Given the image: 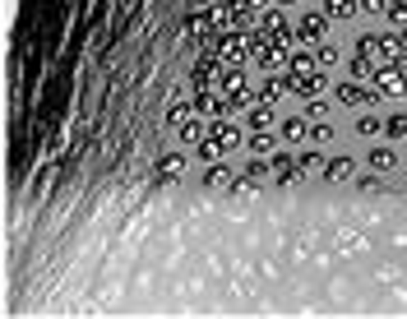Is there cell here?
Listing matches in <instances>:
<instances>
[{
  "instance_id": "obj_5",
  "label": "cell",
  "mask_w": 407,
  "mask_h": 319,
  "mask_svg": "<svg viewBox=\"0 0 407 319\" xmlns=\"http://www.w3.org/2000/svg\"><path fill=\"white\" fill-rule=\"evenodd\" d=\"M338 102H343V106H375V102H379V88H366V84H357V79H352V84H343V88H338Z\"/></svg>"
},
{
  "instance_id": "obj_15",
  "label": "cell",
  "mask_w": 407,
  "mask_h": 319,
  "mask_svg": "<svg viewBox=\"0 0 407 319\" xmlns=\"http://www.w3.org/2000/svg\"><path fill=\"white\" fill-rule=\"evenodd\" d=\"M282 93H287V79H278V75H273V79H264V88H259V102H264V106H273V102L282 97Z\"/></svg>"
},
{
  "instance_id": "obj_22",
  "label": "cell",
  "mask_w": 407,
  "mask_h": 319,
  "mask_svg": "<svg viewBox=\"0 0 407 319\" xmlns=\"http://www.w3.org/2000/svg\"><path fill=\"white\" fill-rule=\"evenodd\" d=\"M384 14H389L398 28H407V5H403V0H384Z\"/></svg>"
},
{
  "instance_id": "obj_26",
  "label": "cell",
  "mask_w": 407,
  "mask_h": 319,
  "mask_svg": "<svg viewBox=\"0 0 407 319\" xmlns=\"http://www.w3.org/2000/svg\"><path fill=\"white\" fill-rule=\"evenodd\" d=\"M357 51L366 56V61H375V56H379V37H375V32H366V37L357 42Z\"/></svg>"
},
{
  "instance_id": "obj_7",
  "label": "cell",
  "mask_w": 407,
  "mask_h": 319,
  "mask_svg": "<svg viewBox=\"0 0 407 319\" xmlns=\"http://www.w3.org/2000/svg\"><path fill=\"white\" fill-rule=\"evenodd\" d=\"M250 61H259L264 70H273V65H278V46H273V37L255 32V37H250Z\"/></svg>"
},
{
  "instance_id": "obj_28",
  "label": "cell",
  "mask_w": 407,
  "mask_h": 319,
  "mask_svg": "<svg viewBox=\"0 0 407 319\" xmlns=\"http://www.w3.org/2000/svg\"><path fill=\"white\" fill-rule=\"evenodd\" d=\"M324 116H329V102H319V97H315L310 111H306V121H324Z\"/></svg>"
},
{
  "instance_id": "obj_27",
  "label": "cell",
  "mask_w": 407,
  "mask_h": 319,
  "mask_svg": "<svg viewBox=\"0 0 407 319\" xmlns=\"http://www.w3.org/2000/svg\"><path fill=\"white\" fill-rule=\"evenodd\" d=\"M204 185H208V190H218V185H227V167H208Z\"/></svg>"
},
{
  "instance_id": "obj_8",
  "label": "cell",
  "mask_w": 407,
  "mask_h": 319,
  "mask_svg": "<svg viewBox=\"0 0 407 319\" xmlns=\"http://www.w3.org/2000/svg\"><path fill=\"white\" fill-rule=\"evenodd\" d=\"M287 75H292V79H319L324 70H319V61H315V56L297 51V56H287Z\"/></svg>"
},
{
  "instance_id": "obj_12",
  "label": "cell",
  "mask_w": 407,
  "mask_h": 319,
  "mask_svg": "<svg viewBox=\"0 0 407 319\" xmlns=\"http://www.w3.org/2000/svg\"><path fill=\"white\" fill-rule=\"evenodd\" d=\"M319 88H324V75H319V79H292V75H287V93H297V97H310V102H315Z\"/></svg>"
},
{
  "instance_id": "obj_10",
  "label": "cell",
  "mask_w": 407,
  "mask_h": 319,
  "mask_svg": "<svg viewBox=\"0 0 407 319\" xmlns=\"http://www.w3.org/2000/svg\"><path fill=\"white\" fill-rule=\"evenodd\" d=\"M176 176H186V157L181 153H162L157 157V181H176Z\"/></svg>"
},
{
  "instance_id": "obj_16",
  "label": "cell",
  "mask_w": 407,
  "mask_h": 319,
  "mask_svg": "<svg viewBox=\"0 0 407 319\" xmlns=\"http://www.w3.org/2000/svg\"><path fill=\"white\" fill-rule=\"evenodd\" d=\"M347 176H352V157H333L324 167V181H347Z\"/></svg>"
},
{
  "instance_id": "obj_29",
  "label": "cell",
  "mask_w": 407,
  "mask_h": 319,
  "mask_svg": "<svg viewBox=\"0 0 407 319\" xmlns=\"http://www.w3.org/2000/svg\"><path fill=\"white\" fill-rule=\"evenodd\" d=\"M255 185H259V181H255V176H250V171H246V176H241V181H232V190H236V195H250V190H255Z\"/></svg>"
},
{
  "instance_id": "obj_25",
  "label": "cell",
  "mask_w": 407,
  "mask_h": 319,
  "mask_svg": "<svg viewBox=\"0 0 407 319\" xmlns=\"http://www.w3.org/2000/svg\"><path fill=\"white\" fill-rule=\"evenodd\" d=\"M375 70H379V65L366 61V56H357V61H352V75H357V84H361V79H375Z\"/></svg>"
},
{
  "instance_id": "obj_18",
  "label": "cell",
  "mask_w": 407,
  "mask_h": 319,
  "mask_svg": "<svg viewBox=\"0 0 407 319\" xmlns=\"http://www.w3.org/2000/svg\"><path fill=\"white\" fill-rule=\"evenodd\" d=\"M324 14H333V19H352V14H361V5L357 0H329V10Z\"/></svg>"
},
{
  "instance_id": "obj_23",
  "label": "cell",
  "mask_w": 407,
  "mask_h": 319,
  "mask_svg": "<svg viewBox=\"0 0 407 319\" xmlns=\"http://www.w3.org/2000/svg\"><path fill=\"white\" fill-rule=\"evenodd\" d=\"M250 125H255V130H268V125H273V106L259 102V106L250 111Z\"/></svg>"
},
{
  "instance_id": "obj_9",
  "label": "cell",
  "mask_w": 407,
  "mask_h": 319,
  "mask_svg": "<svg viewBox=\"0 0 407 319\" xmlns=\"http://www.w3.org/2000/svg\"><path fill=\"white\" fill-rule=\"evenodd\" d=\"M379 56H384V65H398V70H403V65H407V46H403V37H398V32L379 37Z\"/></svg>"
},
{
  "instance_id": "obj_20",
  "label": "cell",
  "mask_w": 407,
  "mask_h": 319,
  "mask_svg": "<svg viewBox=\"0 0 407 319\" xmlns=\"http://www.w3.org/2000/svg\"><path fill=\"white\" fill-rule=\"evenodd\" d=\"M384 135H389V139H407V111H398V116L384 121Z\"/></svg>"
},
{
  "instance_id": "obj_30",
  "label": "cell",
  "mask_w": 407,
  "mask_h": 319,
  "mask_svg": "<svg viewBox=\"0 0 407 319\" xmlns=\"http://www.w3.org/2000/svg\"><path fill=\"white\" fill-rule=\"evenodd\" d=\"M310 139H315V144H329V139H333V125H315Z\"/></svg>"
},
{
  "instance_id": "obj_1",
  "label": "cell",
  "mask_w": 407,
  "mask_h": 319,
  "mask_svg": "<svg viewBox=\"0 0 407 319\" xmlns=\"http://www.w3.org/2000/svg\"><path fill=\"white\" fill-rule=\"evenodd\" d=\"M213 56H218L227 70H241V61H250V37H246V32H222L218 46H213Z\"/></svg>"
},
{
  "instance_id": "obj_6",
  "label": "cell",
  "mask_w": 407,
  "mask_h": 319,
  "mask_svg": "<svg viewBox=\"0 0 407 319\" xmlns=\"http://www.w3.org/2000/svg\"><path fill=\"white\" fill-rule=\"evenodd\" d=\"M195 111H199V116H213V121H227L232 102H227L222 93H199V97H195Z\"/></svg>"
},
{
  "instance_id": "obj_17",
  "label": "cell",
  "mask_w": 407,
  "mask_h": 319,
  "mask_svg": "<svg viewBox=\"0 0 407 319\" xmlns=\"http://www.w3.org/2000/svg\"><path fill=\"white\" fill-rule=\"evenodd\" d=\"M176 135H181V144H204V125L190 116L186 125H176Z\"/></svg>"
},
{
  "instance_id": "obj_2",
  "label": "cell",
  "mask_w": 407,
  "mask_h": 319,
  "mask_svg": "<svg viewBox=\"0 0 407 319\" xmlns=\"http://www.w3.org/2000/svg\"><path fill=\"white\" fill-rule=\"evenodd\" d=\"M222 75H227V65H222L218 56H204V61L195 65V75H190V84H195L199 93H218Z\"/></svg>"
},
{
  "instance_id": "obj_21",
  "label": "cell",
  "mask_w": 407,
  "mask_h": 319,
  "mask_svg": "<svg viewBox=\"0 0 407 319\" xmlns=\"http://www.w3.org/2000/svg\"><path fill=\"white\" fill-rule=\"evenodd\" d=\"M218 157H222V144H218L213 135H208V139L199 144V162H218Z\"/></svg>"
},
{
  "instance_id": "obj_13",
  "label": "cell",
  "mask_w": 407,
  "mask_h": 319,
  "mask_svg": "<svg viewBox=\"0 0 407 319\" xmlns=\"http://www.w3.org/2000/svg\"><path fill=\"white\" fill-rule=\"evenodd\" d=\"M306 135H310V121H306V116H292V121H282V130H278V139H287V144H301Z\"/></svg>"
},
{
  "instance_id": "obj_24",
  "label": "cell",
  "mask_w": 407,
  "mask_h": 319,
  "mask_svg": "<svg viewBox=\"0 0 407 319\" xmlns=\"http://www.w3.org/2000/svg\"><path fill=\"white\" fill-rule=\"evenodd\" d=\"M379 130H384V121H379L375 111H370V116H361V121H357V135H366V139H370V135H379Z\"/></svg>"
},
{
  "instance_id": "obj_32",
  "label": "cell",
  "mask_w": 407,
  "mask_h": 319,
  "mask_svg": "<svg viewBox=\"0 0 407 319\" xmlns=\"http://www.w3.org/2000/svg\"><path fill=\"white\" fill-rule=\"evenodd\" d=\"M398 37H403V46H407V28H403V32H398Z\"/></svg>"
},
{
  "instance_id": "obj_4",
  "label": "cell",
  "mask_w": 407,
  "mask_h": 319,
  "mask_svg": "<svg viewBox=\"0 0 407 319\" xmlns=\"http://www.w3.org/2000/svg\"><path fill=\"white\" fill-rule=\"evenodd\" d=\"M375 84L384 97H407V75L398 70V65H379L375 70Z\"/></svg>"
},
{
  "instance_id": "obj_11",
  "label": "cell",
  "mask_w": 407,
  "mask_h": 319,
  "mask_svg": "<svg viewBox=\"0 0 407 319\" xmlns=\"http://www.w3.org/2000/svg\"><path fill=\"white\" fill-rule=\"evenodd\" d=\"M213 139L222 144V153H232V148H241V144H246V135H241L236 125H227V121H218V125H213Z\"/></svg>"
},
{
  "instance_id": "obj_3",
  "label": "cell",
  "mask_w": 407,
  "mask_h": 319,
  "mask_svg": "<svg viewBox=\"0 0 407 319\" xmlns=\"http://www.w3.org/2000/svg\"><path fill=\"white\" fill-rule=\"evenodd\" d=\"M324 32H329V19H324V14H306V19H297L292 37H297V46L301 42H306V46H319V42H324Z\"/></svg>"
},
{
  "instance_id": "obj_31",
  "label": "cell",
  "mask_w": 407,
  "mask_h": 319,
  "mask_svg": "<svg viewBox=\"0 0 407 319\" xmlns=\"http://www.w3.org/2000/svg\"><path fill=\"white\" fill-rule=\"evenodd\" d=\"M315 61H319V70H329V65L338 61V51H333V46H324V51H319V56H315Z\"/></svg>"
},
{
  "instance_id": "obj_14",
  "label": "cell",
  "mask_w": 407,
  "mask_h": 319,
  "mask_svg": "<svg viewBox=\"0 0 407 319\" xmlns=\"http://www.w3.org/2000/svg\"><path fill=\"white\" fill-rule=\"evenodd\" d=\"M246 148H250L255 157H273V135H268V130H250Z\"/></svg>"
},
{
  "instance_id": "obj_19",
  "label": "cell",
  "mask_w": 407,
  "mask_h": 319,
  "mask_svg": "<svg viewBox=\"0 0 407 319\" xmlns=\"http://www.w3.org/2000/svg\"><path fill=\"white\" fill-rule=\"evenodd\" d=\"M370 167H375V171H393V167H398L393 148H375V153H370Z\"/></svg>"
}]
</instances>
